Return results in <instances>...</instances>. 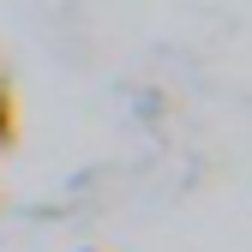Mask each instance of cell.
Masks as SVG:
<instances>
[{
    "mask_svg": "<svg viewBox=\"0 0 252 252\" xmlns=\"http://www.w3.org/2000/svg\"><path fill=\"white\" fill-rule=\"evenodd\" d=\"M18 144V102H12V90L0 84V156H6Z\"/></svg>",
    "mask_w": 252,
    "mask_h": 252,
    "instance_id": "6da1fadb",
    "label": "cell"
},
{
    "mask_svg": "<svg viewBox=\"0 0 252 252\" xmlns=\"http://www.w3.org/2000/svg\"><path fill=\"white\" fill-rule=\"evenodd\" d=\"M90 252H96V246H90Z\"/></svg>",
    "mask_w": 252,
    "mask_h": 252,
    "instance_id": "7a4b0ae2",
    "label": "cell"
}]
</instances>
